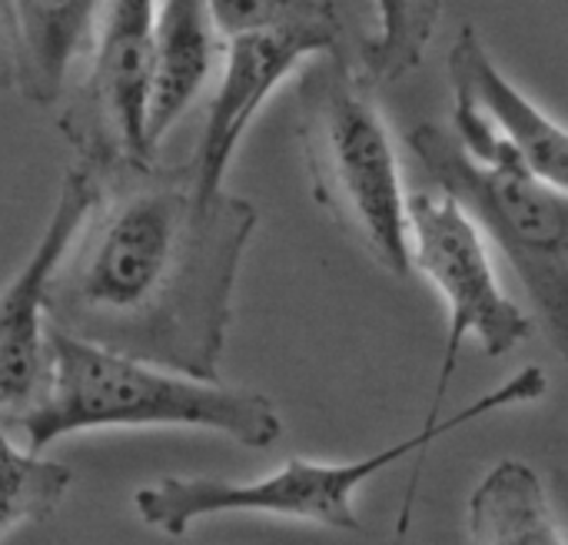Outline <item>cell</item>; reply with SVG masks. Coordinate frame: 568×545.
<instances>
[{
    "label": "cell",
    "instance_id": "1",
    "mask_svg": "<svg viewBox=\"0 0 568 545\" xmlns=\"http://www.w3.org/2000/svg\"><path fill=\"white\" fill-rule=\"evenodd\" d=\"M90 173L93 200L47 273L43 320L110 353L220 380L256 206L203 193L190 163L120 160Z\"/></svg>",
    "mask_w": 568,
    "mask_h": 545
},
{
    "label": "cell",
    "instance_id": "2",
    "mask_svg": "<svg viewBox=\"0 0 568 545\" xmlns=\"http://www.w3.org/2000/svg\"><path fill=\"white\" fill-rule=\"evenodd\" d=\"M47 380L40 396L13 420L27 433V450L43 453L57 440L83 430L183 426L223 433L246 450H266L283 436V420L270 396L220 380H193L103 346L83 343L43 320Z\"/></svg>",
    "mask_w": 568,
    "mask_h": 545
},
{
    "label": "cell",
    "instance_id": "3",
    "mask_svg": "<svg viewBox=\"0 0 568 545\" xmlns=\"http://www.w3.org/2000/svg\"><path fill=\"white\" fill-rule=\"evenodd\" d=\"M409 147L439 193L453 196L476 230L506 253L562 343L568 306L566 186L539 176L509 140L459 103L453 127L416 123Z\"/></svg>",
    "mask_w": 568,
    "mask_h": 545
},
{
    "label": "cell",
    "instance_id": "4",
    "mask_svg": "<svg viewBox=\"0 0 568 545\" xmlns=\"http://www.w3.org/2000/svg\"><path fill=\"white\" fill-rule=\"evenodd\" d=\"M300 143L316 203L386 273L409 276V226L399 160L369 80L333 47L296 83Z\"/></svg>",
    "mask_w": 568,
    "mask_h": 545
},
{
    "label": "cell",
    "instance_id": "5",
    "mask_svg": "<svg viewBox=\"0 0 568 545\" xmlns=\"http://www.w3.org/2000/svg\"><path fill=\"white\" fill-rule=\"evenodd\" d=\"M549 390L546 373L539 366H526L516 376H509L503 386L493 393L479 396L476 403L463 406L456 416L436 426H423L416 436L363 456L356 463H313L290 456L283 470L253 480V483H230V480H206V476H163L143 490H136L133 506L136 516L166 533V536H183L196 519L223 516V513H266L280 519H296V523H316L323 529H339V533H359L363 523L353 506V493L369 483L376 473L396 466L399 460L413 453H426L436 440L449 436L453 430H463L489 413H499L506 406H526L542 400Z\"/></svg>",
    "mask_w": 568,
    "mask_h": 545
},
{
    "label": "cell",
    "instance_id": "6",
    "mask_svg": "<svg viewBox=\"0 0 568 545\" xmlns=\"http://www.w3.org/2000/svg\"><path fill=\"white\" fill-rule=\"evenodd\" d=\"M409 226V266H416L449 306V336L439 366V383L423 426H436L446 393L453 386L459 350L466 336H476L489 356H506L532 336V320L516 306L496 280L489 250L476 223L446 193L406 196Z\"/></svg>",
    "mask_w": 568,
    "mask_h": 545
},
{
    "label": "cell",
    "instance_id": "7",
    "mask_svg": "<svg viewBox=\"0 0 568 545\" xmlns=\"http://www.w3.org/2000/svg\"><path fill=\"white\" fill-rule=\"evenodd\" d=\"M156 0H100L90 70L63 107L57 127L90 170L120 160L150 163L143 140V87Z\"/></svg>",
    "mask_w": 568,
    "mask_h": 545
},
{
    "label": "cell",
    "instance_id": "8",
    "mask_svg": "<svg viewBox=\"0 0 568 545\" xmlns=\"http://www.w3.org/2000/svg\"><path fill=\"white\" fill-rule=\"evenodd\" d=\"M223 40H226L223 73L210 97L200 143L186 160L203 193L223 190L226 166L250 120L256 117L263 100L276 90V83L313 53L339 47L336 37L316 30H243Z\"/></svg>",
    "mask_w": 568,
    "mask_h": 545
},
{
    "label": "cell",
    "instance_id": "9",
    "mask_svg": "<svg viewBox=\"0 0 568 545\" xmlns=\"http://www.w3.org/2000/svg\"><path fill=\"white\" fill-rule=\"evenodd\" d=\"M93 200V173L73 163L63 173L57 206L37 240L30 260L0 290V420L20 416L43 390L47 343H43V283L73 226Z\"/></svg>",
    "mask_w": 568,
    "mask_h": 545
},
{
    "label": "cell",
    "instance_id": "10",
    "mask_svg": "<svg viewBox=\"0 0 568 545\" xmlns=\"http://www.w3.org/2000/svg\"><path fill=\"white\" fill-rule=\"evenodd\" d=\"M449 80L459 107H469L493 133L509 140L539 176L556 186H566V130L549 120L532 100H526L516 83L506 80L473 23L463 27L449 50Z\"/></svg>",
    "mask_w": 568,
    "mask_h": 545
},
{
    "label": "cell",
    "instance_id": "11",
    "mask_svg": "<svg viewBox=\"0 0 568 545\" xmlns=\"http://www.w3.org/2000/svg\"><path fill=\"white\" fill-rule=\"evenodd\" d=\"M220 47L206 0H163L153 13L143 87V140L153 153L203 90Z\"/></svg>",
    "mask_w": 568,
    "mask_h": 545
},
{
    "label": "cell",
    "instance_id": "12",
    "mask_svg": "<svg viewBox=\"0 0 568 545\" xmlns=\"http://www.w3.org/2000/svg\"><path fill=\"white\" fill-rule=\"evenodd\" d=\"M13 40V87L50 107L63 97L77 53L90 43L100 0H3Z\"/></svg>",
    "mask_w": 568,
    "mask_h": 545
},
{
    "label": "cell",
    "instance_id": "13",
    "mask_svg": "<svg viewBox=\"0 0 568 545\" xmlns=\"http://www.w3.org/2000/svg\"><path fill=\"white\" fill-rule=\"evenodd\" d=\"M469 539L479 545H566L542 480L519 460L496 463L473 490Z\"/></svg>",
    "mask_w": 568,
    "mask_h": 545
},
{
    "label": "cell",
    "instance_id": "14",
    "mask_svg": "<svg viewBox=\"0 0 568 545\" xmlns=\"http://www.w3.org/2000/svg\"><path fill=\"white\" fill-rule=\"evenodd\" d=\"M376 30L359 47L363 77L369 83H396L413 73L436 33L443 0H373Z\"/></svg>",
    "mask_w": 568,
    "mask_h": 545
},
{
    "label": "cell",
    "instance_id": "15",
    "mask_svg": "<svg viewBox=\"0 0 568 545\" xmlns=\"http://www.w3.org/2000/svg\"><path fill=\"white\" fill-rule=\"evenodd\" d=\"M70 480L73 473L63 463L43 460L30 450L20 453L7 440L0 420V536L13 526L50 519L60 509Z\"/></svg>",
    "mask_w": 568,
    "mask_h": 545
},
{
    "label": "cell",
    "instance_id": "16",
    "mask_svg": "<svg viewBox=\"0 0 568 545\" xmlns=\"http://www.w3.org/2000/svg\"><path fill=\"white\" fill-rule=\"evenodd\" d=\"M220 37L243 30H316L343 33L336 0H206Z\"/></svg>",
    "mask_w": 568,
    "mask_h": 545
},
{
    "label": "cell",
    "instance_id": "17",
    "mask_svg": "<svg viewBox=\"0 0 568 545\" xmlns=\"http://www.w3.org/2000/svg\"><path fill=\"white\" fill-rule=\"evenodd\" d=\"M13 87V40H10V20L0 0V93Z\"/></svg>",
    "mask_w": 568,
    "mask_h": 545
}]
</instances>
